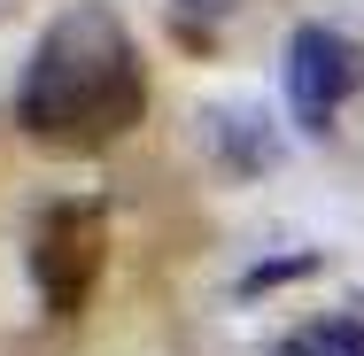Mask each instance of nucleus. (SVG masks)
<instances>
[{
  "label": "nucleus",
  "instance_id": "39448f33",
  "mask_svg": "<svg viewBox=\"0 0 364 356\" xmlns=\"http://www.w3.org/2000/svg\"><path fill=\"white\" fill-rule=\"evenodd\" d=\"M318 264H326L318 248H287V256H264V264H248V271L232 279V294H240V302H256V294H272V286H294V279H310Z\"/></svg>",
  "mask_w": 364,
  "mask_h": 356
},
{
  "label": "nucleus",
  "instance_id": "423d86ee",
  "mask_svg": "<svg viewBox=\"0 0 364 356\" xmlns=\"http://www.w3.org/2000/svg\"><path fill=\"white\" fill-rule=\"evenodd\" d=\"M279 356H364V325L357 318H318L294 341H279Z\"/></svg>",
  "mask_w": 364,
  "mask_h": 356
},
{
  "label": "nucleus",
  "instance_id": "f257e3e1",
  "mask_svg": "<svg viewBox=\"0 0 364 356\" xmlns=\"http://www.w3.org/2000/svg\"><path fill=\"white\" fill-rule=\"evenodd\" d=\"M16 117L39 147H109L147 117L140 47L109 0H77L39 31L31 63H23Z\"/></svg>",
  "mask_w": 364,
  "mask_h": 356
},
{
  "label": "nucleus",
  "instance_id": "f03ea898",
  "mask_svg": "<svg viewBox=\"0 0 364 356\" xmlns=\"http://www.w3.org/2000/svg\"><path fill=\"white\" fill-rule=\"evenodd\" d=\"M109 264V217L101 202H55L31 232V286L47 302V318H77L93 302V279Z\"/></svg>",
  "mask_w": 364,
  "mask_h": 356
},
{
  "label": "nucleus",
  "instance_id": "7ed1b4c3",
  "mask_svg": "<svg viewBox=\"0 0 364 356\" xmlns=\"http://www.w3.org/2000/svg\"><path fill=\"white\" fill-rule=\"evenodd\" d=\"M364 85V47L333 23H302L287 39V101H294V124L302 132H326L333 109Z\"/></svg>",
  "mask_w": 364,
  "mask_h": 356
},
{
  "label": "nucleus",
  "instance_id": "0eeeda50",
  "mask_svg": "<svg viewBox=\"0 0 364 356\" xmlns=\"http://www.w3.org/2000/svg\"><path fill=\"white\" fill-rule=\"evenodd\" d=\"M186 8H225V0H186Z\"/></svg>",
  "mask_w": 364,
  "mask_h": 356
},
{
  "label": "nucleus",
  "instance_id": "20e7f679",
  "mask_svg": "<svg viewBox=\"0 0 364 356\" xmlns=\"http://www.w3.org/2000/svg\"><path fill=\"white\" fill-rule=\"evenodd\" d=\"M194 124H202V147L218 155V171H232V178H256V171H272L287 155L272 117H256V109H202Z\"/></svg>",
  "mask_w": 364,
  "mask_h": 356
}]
</instances>
